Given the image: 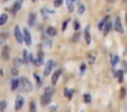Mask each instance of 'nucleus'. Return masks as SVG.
<instances>
[{
	"label": "nucleus",
	"instance_id": "1",
	"mask_svg": "<svg viewBox=\"0 0 127 112\" xmlns=\"http://www.w3.org/2000/svg\"><path fill=\"white\" fill-rule=\"evenodd\" d=\"M21 81V87H22L25 92H32L33 90V85L30 83V81H29L28 78H25V76H22V78L19 79Z\"/></svg>",
	"mask_w": 127,
	"mask_h": 112
},
{
	"label": "nucleus",
	"instance_id": "2",
	"mask_svg": "<svg viewBox=\"0 0 127 112\" xmlns=\"http://www.w3.org/2000/svg\"><path fill=\"white\" fill-rule=\"evenodd\" d=\"M14 34H15V40H17L19 44L25 41V37H23V32L19 29V26H15V29H14Z\"/></svg>",
	"mask_w": 127,
	"mask_h": 112
},
{
	"label": "nucleus",
	"instance_id": "3",
	"mask_svg": "<svg viewBox=\"0 0 127 112\" xmlns=\"http://www.w3.org/2000/svg\"><path fill=\"white\" fill-rule=\"evenodd\" d=\"M53 66H55V62H53V60H48L47 62V64H45V70H44V75L45 76H48L51 73H52Z\"/></svg>",
	"mask_w": 127,
	"mask_h": 112
},
{
	"label": "nucleus",
	"instance_id": "4",
	"mask_svg": "<svg viewBox=\"0 0 127 112\" xmlns=\"http://www.w3.org/2000/svg\"><path fill=\"white\" fill-rule=\"evenodd\" d=\"M22 3H23V0H17V1L14 3V5H12V8H11V12L14 14V15L21 10V7H22Z\"/></svg>",
	"mask_w": 127,
	"mask_h": 112
},
{
	"label": "nucleus",
	"instance_id": "5",
	"mask_svg": "<svg viewBox=\"0 0 127 112\" xmlns=\"http://www.w3.org/2000/svg\"><path fill=\"white\" fill-rule=\"evenodd\" d=\"M23 37H25V44L26 45H32V36H30V32L28 29L23 30Z\"/></svg>",
	"mask_w": 127,
	"mask_h": 112
},
{
	"label": "nucleus",
	"instance_id": "6",
	"mask_svg": "<svg viewBox=\"0 0 127 112\" xmlns=\"http://www.w3.org/2000/svg\"><path fill=\"white\" fill-rule=\"evenodd\" d=\"M113 25H115V30H116V32L123 33V26H122V19L119 18V16L115 19V23H113Z\"/></svg>",
	"mask_w": 127,
	"mask_h": 112
},
{
	"label": "nucleus",
	"instance_id": "7",
	"mask_svg": "<svg viewBox=\"0 0 127 112\" xmlns=\"http://www.w3.org/2000/svg\"><path fill=\"white\" fill-rule=\"evenodd\" d=\"M23 101L25 100H23L22 96H18L17 97V100H15V109H17V111H19V109L23 107Z\"/></svg>",
	"mask_w": 127,
	"mask_h": 112
},
{
	"label": "nucleus",
	"instance_id": "8",
	"mask_svg": "<svg viewBox=\"0 0 127 112\" xmlns=\"http://www.w3.org/2000/svg\"><path fill=\"white\" fill-rule=\"evenodd\" d=\"M51 98H52V94L44 93V96L41 97V103H42V105H48V104L51 103Z\"/></svg>",
	"mask_w": 127,
	"mask_h": 112
},
{
	"label": "nucleus",
	"instance_id": "9",
	"mask_svg": "<svg viewBox=\"0 0 127 112\" xmlns=\"http://www.w3.org/2000/svg\"><path fill=\"white\" fill-rule=\"evenodd\" d=\"M60 74H62V68H58V70L55 71V73L52 74V83L55 85L56 82L59 81V76H60Z\"/></svg>",
	"mask_w": 127,
	"mask_h": 112
},
{
	"label": "nucleus",
	"instance_id": "10",
	"mask_svg": "<svg viewBox=\"0 0 127 112\" xmlns=\"http://www.w3.org/2000/svg\"><path fill=\"white\" fill-rule=\"evenodd\" d=\"M45 33H47V36H49V37H55V36L58 34V30H56L55 27L49 26V27H47V30H45Z\"/></svg>",
	"mask_w": 127,
	"mask_h": 112
},
{
	"label": "nucleus",
	"instance_id": "11",
	"mask_svg": "<svg viewBox=\"0 0 127 112\" xmlns=\"http://www.w3.org/2000/svg\"><path fill=\"white\" fill-rule=\"evenodd\" d=\"M19 86H21V81H19V78H14V79L11 81V89H12V90H17Z\"/></svg>",
	"mask_w": 127,
	"mask_h": 112
},
{
	"label": "nucleus",
	"instance_id": "12",
	"mask_svg": "<svg viewBox=\"0 0 127 112\" xmlns=\"http://www.w3.org/2000/svg\"><path fill=\"white\" fill-rule=\"evenodd\" d=\"M42 62H44V53H42L41 51H38V53H37V60L34 63H36L37 66H40V64H42Z\"/></svg>",
	"mask_w": 127,
	"mask_h": 112
},
{
	"label": "nucleus",
	"instance_id": "13",
	"mask_svg": "<svg viewBox=\"0 0 127 112\" xmlns=\"http://www.w3.org/2000/svg\"><path fill=\"white\" fill-rule=\"evenodd\" d=\"M108 21H109V16H104V18H102L101 21H100V23H98V29H100V30L104 29V26L107 25V22H108Z\"/></svg>",
	"mask_w": 127,
	"mask_h": 112
},
{
	"label": "nucleus",
	"instance_id": "14",
	"mask_svg": "<svg viewBox=\"0 0 127 112\" xmlns=\"http://www.w3.org/2000/svg\"><path fill=\"white\" fill-rule=\"evenodd\" d=\"M85 40H86V44H90V41H92V37H90V27H86V29H85Z\"/></svg>",
	"mask_w": 127,
	"mask_h": 112
},
{
	"label": "nucleus",
	"instance_id": "15",
	"mask_svg": "<svg viewBox=\"0 0 127 112\" xmlns=\"http://www.w3.org/2000/svg\"><path fill=\"white\" fill-rule=\"evenodd\" d=\"M111 27H112V22L108 21V22H107V25L104 26V29H102V33H104V36H108V33H109Z\"/></svg>",
	"mask_w": 127,
	"mask_h": 112
},
{
	"label": "nucleus",
	"instance_id": "16",
	"mask_svg": "<svg viewBox=\"0 0 127 112\" xmlns=\"http://www.w3.org/2000/svg\"><path fill=\"white\" fill-rule=\"evenodd\" d=\"M7 21H8V15H7V14H1V15H0V26L6 25Z\"/></svg>",
	"mask_w": 127,
	"mask_h": 112
},
{
	"label": "nucleus",
	"instance_id": "17",
	"mask_svg": "<svg viewBox=\"0 0 127 112\" xmlns=\"http://www.w3.org/2000/svg\"><path fill=\"white\" fill-rule=\"evenodd\" d=\"M28 22H29L30 26H34V23H36V14H30V15H29Z\"/></svg>",
	"mask_w": 127,
	"mask_h": 112
},
{
	"label": "nucleus",
	"instance_id": "18",
	"mask_svg": "<svg viewBox=\"0 0 127 112\" xmlns=\"http://www.w3.org/2000/svg\"><path fill=\"white\" fill-rule=\"evenodd\" d=\"M118 62H119V56H116V55H112V56H111V66H112V67H115Z\"/></svg>",
	"mask_w": 127,
	"mask_h": 112
},
{
	"label": "nucleus",
	"instance_id": "19",
	"mask_svg": "<svg viewBox=\"0 0 127 112\" xmlns=\"http://www.w3.org/2000/svg\"><path fill=\"white\" fill-rule=\"evenodd\" d=\"M74 1H77V0H67V8H68L70 12L74 11Z\"/></svg>",
	"mask_w": 127,
	"mask_h": 112
},
{
	"label": "nucleus",
	"instance_id": "20",
	"mask_svg": "<svg viewBox=\"0 0 127 112\" xmlns=\"http://www.w3.org/2000/svg\"><path fill=\"white\" fill-rule=\"evenodd\" d=\"M85 10H86L85 4L83 3H78V14H85Z\"/></svg>",
	"mask_w": 127,
	"mask_h": 112
},
{
	"label": "nucleus",
	"instance_id": "21",
	"mask_svg": "<svg viewBox=\"0 0 127 112\" xmlns=\"http://www.w3.org/2000/svg\"><path fill=\"white\" fill-rule=\"evenodd\" d=\"M64 96L67 98H71L72 97V90L71 89H64Z\"/></svg>",
	"mask_w": 127,
	"mask_h": 112
},
{
	"label": "nucleus",
	"instance_id": "22",
	"mask_svg": "<svg viewBox=\"0 0 127 112\" xmlns=\"http://www.w3.org/2000/svg\"><path fill=\"white\" fill-rule=\"evenodd\" d=\"M6 107H7V101L6 100H1V101H0V111H4Z\"/></svg>",
	"mask_w": 127,
	"mask_h": 112
},
{
	"label": "nucleus",
	"instance_id": "23",
	"mask_svg": "<svg viewBox=\"0 0 127 112\" xmlns=\"http://www.w3.org/2000/svg\"><path fill=\"white\" fill-rule=\"evenodd\" d=\"M41 14H42V15L45 16V18H47V16H48V15H49V14H51V11L48 10V8H45V7H44V8H41Z\"/></svg>",
	"mask_w": 127,
	"mask_h": 112
},
{
	"label": "nucleus",
	"instance_id": "24",
	"mask_svg": "<svg viewBox=\"0 0 127 112\" xmlns=\"http://www.w3.org/2000/svg\"><path fill=\"white\" fill-rule=\"evenodd\" d=\"M83 101H85V103H90V101H92V96L89 94V93H86V94L83 96Z\"/></svg>",
	"mask_w": 127,
	"mask_h": 112
},
{
	"label": "nucleus",
	"instance_id": "25",
	"mask_svg": "<svg viewBox=\"0 0 127 112\" xmlns=\"http://www.w3.org/2000/svg\"><path fill=\"white\" fill-rule=\"evenodd\" d=\"M3 59H4V60L8 59V48H7V46L3 49Z\"/></svg>",
	"mask_w": 127,
	"mask_h": 112
},
{
	"label": "nucleus",
	"instance_id": "26",
	"mask_svg": "<svg viewBox=\"0 0 127 112\" xmlns=\"http://www.w3.org/2000/svg\"><path fill=\"white\" fill-rule=\"evenodd\" d=\"M123 74H124V73H123V71H122V70L119 71V73H116V78H118V79H119V81H120V82L123 81Z\"/></svg>",
	"mask_w": 127,
	"mask_h": 112
},
{
	"label": "nucleus",
	"instance_id": "27",
	"mask_svg": "<svg viewBox=\"0 0 127 112\" xmlns=\"http://www.w3.org/2000/svg\"><path fill=\"white\" fill-rule=\"evenodd\" d=\"M122 71H123V73H127V62L126 60L122 62Z\"/></svg>",
	"mask_w": 127,
	"mask_h": 112
},
{
	"label": "nucleus",
	"instance_id": "28",
	"mask_svg": "<svg viewBox=\"0 0 127 112\" xmlns=\"http://www.w3.org/2000/svg\"><path fill=\"white\" fill-rule=\"evenodd\" d=\"M14 62H15V66L18 67V66H21V64L23 63V60L21 59V57H15V60H14Z\"/></svg>",
	"mask_w": 127,
	"mask_h": 112
},
{
	"label": "nucleus",
	"instance_id": "29",
	"mask_svg": "<svg viewBox=\"0 0 127 112\" xmlns=\"http://www.w3.org/2000/svg\"><path fill=\"white\" fill-rule=\"evenodd\" d=\"M23 60H25V63H29V53H28V51H23Z\"/></svg>",
	"mask_w": 127,
	"mask_h": 112
},
{
	"label": "nucleus",
	"instance_id": "30",
	"mask_svg": "<svg viewBox=\"0 0 127 112\" xmlns=\"http://www.w3.org/2000/svg\"><path fill=\"white\" fill-rule=\"evenodd\" d=\"M53 4H55V7H60V5L63 4V0H55Z\"/></svg>",
	"mask_w": 127,
	"mask_h": 112
},
{
	"label": "nucleus",
	"instance_id": "31",
	"mask_svg": "<svg viewBox=\"0 0 127 112\" xmlns=\"http://www.w3.org/2000/svg\"><path fill=\"white\" fill-rule=\"evenodd\" d=\"M34 78H36V79H37V83H38V85H41V82H42V79H41V78H40V75H38V74H36V73H34Z\"/></svg>",
	"mask_w": 127,
	"mask_h": 112
},
{
	"label": "nucleus",
	"instance_id": "32",
	"mask_svg": "<svg viewBox=\"0 0 127 112\" xmlns=\"http://www.w3.org/2000/svg\"><path fill=\"white\" fill-rule=\"evenodd\" d=\"M94 59H96V53H92L90 56H89V62H90V64L94 63Z\"/></svg>",
	"mask_w": 127,
	"mask_h": 112
},
{
	"label": "nucleus",
	"instance_id": "33",
	"mask_svg": "<svg viewBox=\"0 0 127 112\" xmlns=\"http://www.w3.org/2000/svg\"><path fill=\"white\" fill-rule=\"evenodd\" d=\"M45 93H48V94H53V87H47V89H45Z\"/></svg>",
	"mask_w": 127,
	"mask_h": 112
},
{
	"label": "nucleus",
	"instance_id": "34",
	"mask_svg": "<svg viewBox=\"0 0 127 112\" xmlns=\"http://www.w3.org/2000/svg\"><path fill=\"white\" fill-rule=\"evenodd\" d=\"M79 26H81V25H79V22H78V21H75V22H74V27H75V30H78V29H79Z\"/></svg>",
	"mask_w": 127,
	"mask_h": 112
},
{
	"label": "nucleus",
	"instance_id": "35",
	"mask_svg": "<svg viewBox=\"0 0 127 112\" xmlns=\"http://www.w3.org/2000/svg\"><path fill=\"white\" fill-rule=\"evenodd\" d=\"M11 73H12V75H18V68L14 67V68L11 70Z\"/></svg>",
	"mask_w": 127,
	"mask_h": 112
},
{
	"label": "nucleus",
	"instance_id": "36",
	"mask_svg": "<svg viewBox=\"0 0 127 112\" xmlns=\"http://www.w3.org/2000/svg\"><path fill=\"white\" fill-rule=\"evenodd\" d=\"M78 38H79V34H78V33H75L74 37H72V41H78Z\"/></svg>",
	"mask_w": 127,
	"mask_h": 112
},
{
	"label": "nucleus",
	"instance_id": "37",
	"mask_svg": "<svg viewBox=\"0 0 127 112\" xmlns=\"http://www.w3.org/2000/svg\"><path fill=\"white\" fill-rule=\"evenodd\" d=\"M67 25H68V21H64V23H63V26H62V29H63V30H66Z\"/></svg>",
	"mask_w": 127,
	"mask_h": 112
},
{
	"label": "nucleus",
	"instance_id": "38",
	"mask_svg": "<svg viewBox=\"0 0 127 112\" xmlns=\"http://www.w3.org/2000/svg\"><path fill=\"white\" fill-rule=\"evenodd\" d=\"M30 109H32V111H36V104H34V103L30 104Z\"/></svg>",
	"mask_w": 127,
	"mask_h": 112
},
{
	"label": "nucleus",
	"instance_id": "39",
	"mask_svg": "<svg viewBox=\"0 0 127 112\" xmlns=\"http://www.w3.org/2000/svg\"><path fill=\"white\" fill-rule=\"evenodd\" d=\"M85 70H86V66L82 64V66H81V73H85Z\"/></svg>",
	"mask_w": 127,
	"mask_h": 112
},
{
	"label": "nucleus",
	"instance_id": "40",
	"mask_svg": "<svg viewBox=\"0 0 127 112\" xmlns=\"http://www.w3.org/2000/svg\"><path fill=\"white\" fill-rule=\"evenodd\" d=\"M126 21H127V16H126Z\"/></svg>",
	"mask_w": 127,
	"mask_h": 112
}]
</instances>
